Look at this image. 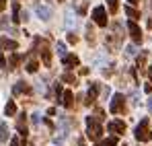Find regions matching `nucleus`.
Returning a JSON list of instances; mask_svg holds the SVG:
<instances>
[{
	"mask_svg": "<svg viewBox=\"0 0 152 146\" xmlns=\"http://www.w3.org/2000/svg\"><path fill=\"white\" fill-rule=\"evenodd\" d=\"M86 136L95 142H99L103 136V128H101V122L95 117V115H88L86 117Z\"/></svg>",
	"mask_w": 152,
	"mask_h": 146,
	"instance_id": "1",
	"label": "nucleus"
},
{
	"mask_svg": "<svg viewBox=\"0 0 152 146\" xmlns=\"http://www.w3.org/2000/svg\"><path fill=\"white\" fill-rule=\"evenodd\" d=\"M33 45L35 49L39 51V56H41V60H43V64L45 66H51V51H50V43L43 39V37H35L33 39Z\"/></svg>",
	"mask_w": 152,
	"mask_h": 146,
	"instance_id": "2",
	"label": "nucleus"
},
{
	"mask_svg": "<svg viewBox=\"0 0 152 146\" xmlns=\"http://www.w3.org/2000/svg\"><path fill=\"white\" fill-rule=\"evenodd\" d=\"M121 37H124V33H121V25L113 23V33L107 35V39H105L107 48H109V49H117L119 45H121Z\"/></svg>",
	"mask_w": 152,
	"mask_h": 146,
	"instance_id": "3",
	"label": "nucleus"
},
{
	"mask_svg": "<svg viewBox=\"0 0 152 146\" xmlns=\"http://www.w3.org/2000/svg\"><path fill=\"white\" fill-rule=\"evenodd\" d=\"M134 136H136V140H138V142H148V140H150V138H152V132H150V123H148V120H142V122L136 125Z\"/></svg>",
	"mask_w": 152,
	"mask_h": 146,
	"instance_id": "4",
	"label": "nucleus"
},
{
	"mask_svg": "<svg viewBox=\"0 0 152 146\" xmlns=\"http://www.w3.org/2000/svg\"><path fill=\"white\" fill-rule=\"evenodd\" d=\"M124 109H126V97H124L121 93L113 95V99H111V105H109V111L117 115V113H124Z\"/></svg>",
	"mask_w": 152,
	"mask_h": 146,
	"instance_id": "5",
	"label": "nucleus"
},
{
	"mask_svg": "<svg viewBox=\"0 0 152 146\" xmlns=\"http://www.w3.org/2000/svg\"><path fill=\"white\" fill-rule=\"evenodd\" d=\"M93 21L99 25V27H107V10L103 6H97L93 10Z\"/></svg>",
	"mask_w": 152,
	"mask_h": 146,
	"instance_id": "6",
	"label": "nucleus"
},
{
	"mask_svg": "<svg viewBox=\"0 0 152 146\" xmlns=\"http://www.w3.org/2000/svg\"><path fill=\"white\" fill-rule=\"evenodd\" d=\"M107 130H109V132H113L115 136H121V134L126 132V123L121 122V120H113V122L107 123Z\"/></svg>",
	"mask_w": 152,
	"mask_h": 146,
	"instance_id": "7",
	"label": "nucleus"
},
{
	"mask_svg": "<svg viewBox=\"0 0 152 146\" xmlns=\"http://www.w3.org/2000/svg\"><path fill=\"white\" fill-rule=\"evenodd\" d=\"M127 31H129L132 39H134L136 43H140V41H142V31H140V27L136 25V21H132V19H129V23H127Z\"/></svg>",
	"mask_w": 152,
	"mask_h": 146,
	"instance_id": "8",
	"label": "nucleus"
},
{
	"mask_svg": "<svg viewBox=\"0 0 152 146\" xmlns=\"http://www.w3.org/2000/svg\"><path fill=\"white\" fill-rule=\"evenodd\" d=\"M12 93H15V95H31V93H33V89H31V87H29L27 82L19 80V82H17V84L12 87Z\"/></svg>",
	"mask_w": 152,
	"mask_h": 146,
	"instance_id": "9",
	"label": "nucleus"
},
{
	"mask_svg": "<svg viewBox=\"0 0 152 146\" xmlns=\"http://www.w3.org/2000/svg\"><path fill=\"white\" fill-rule=\"evenodd\" d=\"M62 64H64L66 68H76L80 62H78V56H74V54H66V56H62Z\"/></svg>",
	"mask_w": 152,
	"mask_h": 146,
	"instance_id": "10",
	"label": "nucleus"
},
{
	"mask_svg": "<svg viewBox=\"0 0 152 146\" xmlns=\"http://www.w3.org/2000/svg\"><path fill=\"white\" fill-rule=\"evenodd\" d=\"M35 12H37V17H39L41 21H50L51 19V8H48V6L37 4V6H35Z\"/></svg>",
	"mask_w": 152,
	"mask_h": 146,
	"instance_id": "11",
	"label": "nucleus"
},
{
	"mask_svg": "<svg viewBox=\"0 0 152 146\" xmlns=\"http://www.w3.org/2000/svg\"><path fill=\"white\" fill-rule=\"evenodd\" d=\"M17 128H19V134L27 138V134H29V130H27V115H19L17 117Z\"/></svg>",
	"mask_w": 152,
	"mask_h": 146,
	"instance_id": "12",
	"label": "nucleus"
},
{
	"mask_svg": "<svg viewBox=\"0 0 152 146\" xmlns=\"http://www.w3.org/2000/svg\"><path fill=\"white\" fill-rule=\"evenodd\" d=\"M97 95H99V84H97V82H93V84H91V89H88V93H86V105L95 103Z\"/></svg>",
	"mask_w": 152,
	"mask_h": 146,
	"instance_id": "13",
	"label": "nucleus"
},
{
	"mask_svg": "<svg viewBox=\"0 0 152 146\" xmlns=\"http://www.w3.org/2000/svg\"><path fill=\"white\" fill-rule=\"evenodd\" d=\"M37 68H39L37 58H35V56H29V58H27V64H25V70L27 72H37Z\"/></svg>",
	"mask_w": 152,
	"mask_h": 146,
	"instance_id": "14",
	"label": "nucleus"
},
{
	"mask_svg": "<svg viewBox=\"0 0 152 146\" xmlns=\"http://www.w3.org/2000/svg\"><path fill=\"white\" fill-rule=\"evenodd\" d=\"M0 49H17V41L8 39V37H0Z\"/></svg>",
	"mask_w": 152,
	"mask_h": 146,
	"instance_id": "15",
	"label": "nucleus"
},
{
	"mask_svg": "<svg viewBox=\"0 0 152 146\" xmlns=\"http://www.w3.org/2000/svg\"><path fill=\"white\" fill-rule=\"evenodd\" d=\"M62 105H66V107H72V105H74V97H72L70 91H64V95H62Z\"/></svg>",
	"mask_w": 152,
	"mask_h": 146,
	"instance_id": "16",
	"label": "nucleus"
},
{
	"mask_svg": "<svg viewBox=\"0 0 152 146\" xmlns=\"http://www.w3.org/2000/svg\"><path fill=\"white\" fill-rule=\"evenodd\" d=\"M97 146H117V136H109L101 142H97Z\"/></svg>",
	"mask_w": 152,
	"mask_h": 146,
	"instance_id": "17",
	"label": "nucleus"
},
{
	"mask_svg": "<svg viewBox=\"0 0 152 146\" xmlns=\"http://www.w3.org/2000/svg\"><path fill=\"white\" fill-rule=\"evenodd\" d=\"M126 15L129 17V19H132V21H136V19H140V12H138V10H136V8L132 6V4H129V6H126Z\"/></svg>",
	"mask_w": 152,
	"mask_h": 146,
	"instance_id": "18",
	"label": "nucleus"
},
{
	"mask_svg": "<svg viewBox=\"0 0 152 146\" xmlns=\"http://www.w3.org/2000/svg\"><path fill=\"white\" fill-rule=\"evenodd\" d=\"M4 113H6V115H15V113H17V103H15V101H8L6 107H4Z\"/></svg>",
	"mask_w": 152,
	"mask_h": 146,
	"instance_id": "19",
	"label": "nucleus"
},
{
	"mask_svg": "<svg viewBox=\"0 0 152 146\" xmlns=\"http://www.w3.org/2000/svg\"><path fill=\"white\" fill-rule=\"evenodd\" d=\"M62 80L68 82V84H78V82H76V76L72 72H64V74H62Z\"/></svg>",
	"mask_w": 152,
	"mask_h": 146,
	"instance_id": "20",
	"label": "nucleus"
},
{
	"mask_svg": "<svg viewBox=\"0 0 152 146\" xmlns=\"http://www.w3.org/2000/svg\"><path fill=\"white\" fill-rule=\"evenodd\" d=\"M107 6H109V12H111V15H115V12H117V8H119V2H117V0H107Z\"/></svg>",
	"mask_w": 152,
	"mask_h": 146,
	"instance_id": "21",
	"label": "nucleus"
},
{
	"mask_svg": "<svg viewBox=\"0 0 152 146\" xmlns=\"http://www.w3.org/2000/svg\"><path fill=\"white\" fill-rule=\"evenodd\" d=\"M8 138V125L6 123H0V142H4Z\"/></svg>",
	"mask_w": 152,
	"mask_h": 146,
	"instance_id": "22",
	"label": "nucleus"
},
{
	"mask_svg": "<svg viewBox=\"0 0 152 146\" xmlns=\"http://www.w3.org/2000/svg\"><path fill=\"white\" fill-rule=\"evenodd\" d=\"M19 62H21V58H19L17 54H12V56L8 58V66H10V68H17V66H19Z\"/></svg>",
	"mask_w": 152,
	"mask_h": 146,
	"instance_id": "23",
	"label": "nucleus"
},
{
	"mask_svg": "<svg viewBox=\"0 0 152 146\" xmlns=\"http://www.w3.org/2000/svg\"><path fill=\"white\" fill-rule=\"evenodd\" d=\"M86 39H88V43H95V31H93V25L86 27Z\"/></svg>",
	"mask_w": 152,
	"mask_h": 146,
	"instance_id": "24",
	"label": "nucleus"
},
{
	"mask_svg": "<svg viewBox=\"0 0 152 146\" xmlns=\"http://www.w3.org/2000/svg\"><path fill=\"white\" fill-rule=\"evenodd\" d=\"M146 58H148L146 51H142V54L138 56V68H144V66H146Z\"/></svg>",
	"mask_w": 152,
	"mask_h": 146,
	"instance_id": "25",
	"label": "nucleus"
},
{
	"mask_svg": "<svg viewBox=\"0 0 152 146\" xmlns=\"http://www.w3.org/2000/svg\"><path fill=\"white\" fill-rule=\"evenodd\" d=\"M64 23L68 25V27H74V15H72V12H66V19H64Z\"/></svg>",
	"mask_w": 152,
	"mask_h": 146,
	"instance_id": "26",
	"label": "nucleus"
},
{
	"mask_svg": "<svg viewBox=\"0 0 152 146\" xmlns=\"http://www.w3.org/2000/svg\"><path fill=\"white\" fill-rule=\"evenodd\" d=\"M56 49H58V54H60V56H66V45H64L62 41H58V43H56Z\"/></svg>",
	"mask_w": 152,
	"mask_h": 146,
	"instance_id": "27",
	"label": "nucleus"
},
{
	"mask_svg": "<svg viewBox=\"0 0 152 146\" xmlns=\"http://www.w3.org/2000/svg\"><path fill=\"white\" fill-rule=\"evenodd\" d=\"M95 117H97L99 122H103V120H105V113H103V109H97V111H95Z\"/></svg>",
	"mask_w": 152,
	"mask_h": 146,
	"instance_id": "28",
	"label": "nucleus"
},
{
	"mask_svg": "<svg viewBox=\"0 0 152 146\" xmlns=\"http://www.w3.org/2000/svg\"><path fill=\"white\" fill-rule=\"evenodd\" d=\"M126 56H136V48H134V45H127L126 48Z\"/></svg>",
	"mask_w": 152,
	"mask_h": 146,
	"instance_id": "29",
	"label": "nucleus"
},
{
	"mask_svg": "<svg viewBox=\"0 0 152 146\" xmlns=\"http://www.w3.org/2000/svg\"><path fill=\"white\" fill-rule=\"evenodd\" d=\"M86 8H88V4H86V2H82V4L78 6V12H80V15H84V12H86Z\"/></svg>",
	"mask_w": 152,
	"mask_h": 146,
	"instance_id": "30",
	"label": "nucleus"
},
{
	"mask_svg": "<svg viewBox=\"0 0 152 146\" xmlns=\"http://www.w3.org/2000/svg\"><path fill=\"white\" fill-rule=\"evenodd\" d=\"M31 122H33V123H39V122H41V115H39V113H33Z\"/></svg>",
	"mask_w": 152,
	"mask_h": 146,
	"instance_id": "31",
	"label": "nucleus"
},
{
	"mask_svg": "<svg viewBox=\"0 0 152 146\" xmlns=\"http://www.w3.org/2000/svg\"><path fill=\"white\" fill-rule=\"evenodd\" d=\"M68 41H70V43H76V41H78V37H76L74 33H68Z\"/></svg>",
	"mask_w": 152,
	"mask_h": 146,
	"instance_id": "32",
	"label": "nucleus"
},
{
	"mask_svg": "<svg viewBox=\"0 0 152 146\" xmlns=\"http://www.w3.org/2000/svg\"><path fill=\"white\" fill-rule=\"evenodd\" d=\"M10 146H23V142H21L19 138H12V140H10Z\"/></svg>",
	"mask_w": 152,
	"mask_h": 146,
	"instance_id": "33",
	"label": "nucleus"
},
{
	"mask_svg": "<svg viewBox=\"0 0 152 146\" xmlns=\"http://www.w3.org/2000/svg\"><path fill=\"white\" fill-rule=\"evenodd\" d=\"M144 91H146V93H150V91H152V80H148V82L144 84Z\"/></svg>",
	"mask_w": 152,
	"mask_h": 146,
	"instance_id": "34",
	"label": "nucleus"
},
{
	"mask_svg": "<svg viewBox=\"0 0 152 146\" xmlns=\"http://www.w3.org/2000/svg\"><path fill=\"white\" fill-rule=\"evenodd\" d=\"M0 25H2V29H8V21L6 19H0Z\"/></svg>",
	"mask_w": 152,
	"mask_h": 146,
	"instance_id": "35",
	"label": "nucleus"
},
{
	"mask_svg": "<svg viewBox=\"0 0 152 146\" xmlns=\"http://www.w3.org/2000/svg\"><path fill=\"white\" fill-rule=\"evenodd\" d=\"M109 95H111V91H109V87H105L103 89V97H109Z\"/></svg>",
	"mask_w": 152,
	"mask_h": 146,
	"instance_id": "36",
	"label": "nucleus"
},
{
	"mask_svg": "<svg viewBox=\"0 0 152 146\" xmlns=\"http://www.w3.org/2000/svg\"><path fill=\"white\" fill-rule=\"evenodd\" d=\"M4 8H6V0H0V12H2Z\"/></svg>",
	"mask_w": 152,
	"mask_h": 146,
	"instance_id": "37",
	"label": "nucleus"
},
{
	"mask_svg": "<svg viewBox=\"0 0 152 146\" xmlns=\"http://www.w3.org/2000/svg\"><path fill=\"white\" fill-rule=\"evenodd\" d=\"M0 66H4V56H2V49H0Z\"/></svg>",
	"mask_w": 152,
	"mask_h": 146,
	"instance_id": "38",
	"label": "nucleus"
},
{
	"mask_svg": "<svg viewBox=\"0 0 152 146\" xmlns=\"http://www.w3.org/2000/svg\"><path fill=\"white\" fill-rule=\"evenodd\" d=\"M148 111H150V113H152V97L148 99Z\"/></svg>",
	"mask_w": 152,
	"mask_h": 146,
	"instance_id": "39",
	"label": "nucleus"
},
{
	"mask_svg": "<svg viewBox=\"0 0 152 146\" xmlns=\"http://www.w3.org/2000/svg\"><path fill=\"white\" fill-rule=\"evenodd\" d=\"M148 80H152V66L148 68Z\"/></svg>",
	"mask_w": 152,
	"mask_h": 146,
	"instance_id": "40",
	"label": "nucleus"
},
{
	"mask_svg": "<svg viewBox=\"0 0 152 146\" xmlns=\"http://www.w3.org/2000/svg\"><path fill=\"white\" fill-rule=\"evenodd\" d=\"M138 2H140V0H129V4H138Z\"/></svg>",
	"mask_w": 152,
	"mask_h": 146,
	"instance_id": "41",
	"label": "nucleus"
},
{
	"mask_svg": "<svg viewBox=\"0 0 152 146\" xmlns=\"http://www.w3.org/2000/svg\"><path fill=\"white\" fill-rule=\"evenodd\" d=\"M58 2H64V0H58Z\"/></svg>",
	"mask_w": 152,
	"mask_h": 146,
	"instance_id": "42",
	"label": "nucleus"
},
{
	"mask_svg": "<svg viewBox=\"0 0 152 146\" xmlns=\"http://www.w3.org/2000/svg\"><path fill=\"white\" fill-rule=\"evenodd\" d=\"M124 146H126V144H124Z\"/></svg>",
	"mask_w": 152,
	"mask_h": 146,
	"instance_id": "43",
	"label": "nucleus"
}]
</instances>
